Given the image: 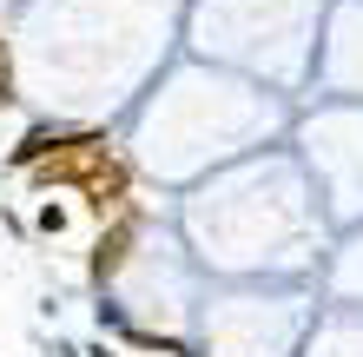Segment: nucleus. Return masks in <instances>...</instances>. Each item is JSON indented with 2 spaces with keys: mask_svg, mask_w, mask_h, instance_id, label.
Instances as JSON below:
<instances>
[{
  "mask_svg": "<svg viewBox=\"0 0 363 357\" xmlns=\"http://www.w3.org/2000/svg\"><path fill=\"white\" fill-rule=\"evenodd\" d=\"M0 99H7V60H0Z\"/></svg>",
  "mask_w": 363,
  "mask_h": 357,
  "instance_id": "2",
  "label": "nucleus"
},
{
  "mask_svg": "<svg viewBox=\"0 0 363 357\" xmlns=\"http://www.w3.org/2000/svg\"><path fill=\"white\" fill-rule=\"evenodd\" d=\"M40 179H79V185L93 192V205H99V212L125 199V165L106 153L99 139H79V145H67V153L40 159Z\"/></svg>",
  "mask_w": 363,
  "mask_h": 357,
  "instance_id": "1",
  "label": "nucleus"
}]
</instances>
